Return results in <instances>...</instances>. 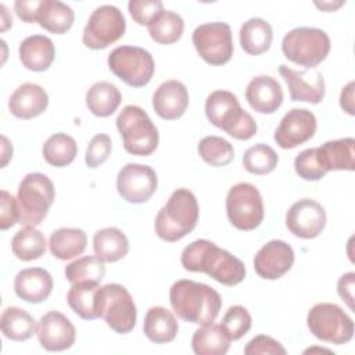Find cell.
Masks as SVG:
<instances>
[{
    "label": "cell",
    "mask_w": 355,
    "mask_h": 355,
    "mask_svg": "<svg viewBox=\"0 0 355 355\" xmlns=\"http://www.w3.org/2000/svg\"><path fill=\"white\" fill-rule=\"evenodd\" d=\"M180 262L186 270L207 273L225 286H236L245 277V266L237 257L205 239L190 243L182 251Z\"/></svg>",
    "instance_id": "1"
},
{
    "label": "cell",
    "mask_w": 355,
    "mask_h": 355,
    "mask_svg": "<svg viewBox=\"0 0 355 355\" xmlns=\"http://www.w3.org/2000/svg\"><path fill=\"white\" fill-rule=\"evenodd\" d=\"M169 301L175 313L184 322L207 326L215 322L222 298L211 286L182 279L172 284Z\"/></svg>",
    "instance_id": "2"
},
{
    "label": "cell",
    "mask_w": 355,
    "mask_h": 355,
    "mask_svg": "<svg viewBox=\"0 0 355 355\" xmlns=\"http://www.w3.org/2000/svg\"><path fill=\"white\" fill-rule=\"evenodd\" d=\"M198 220V204L189 189H178L158 211L154 229L157 236L168 243L178 241L194 230Z\"/></svg>",
    "instance_id": "3"
},
{
    "label": "cell",
    "mask_w": 355,
    "mask_h": 355,
    "mask_svg": "<svg viewBox=\"0 0 355 355\" xmlns=\"http://www.w3.org/2000/svg\"><path fill=\"white\" fill-rule=\"evenodd\" d=\"M205 115L214 126L237 140H250L257 133L254 118L241 108L232 92H212L205 101Z\"/></svg>",
    "instance_id": "4"
},
{
    "label": "cell",
    "mask_w": 355,
    "mask_h": 355,
    "mask_svg": "<svg viewBox=\"0 0 355 355\" xmlns=\"http://www.w3.org/2000/svg\"><path fill=\"white\" fill-rule=\"evenodd\" d=\"M97 318H103L115 333L126 334L136 326L137 311L130 293L118 283L98 287L94 300Z\"/></svg>",
    "instance_id": "5"
},
{
    "label": "cell",
    "mask_w": 355,
    "mask_h": 355,
    "mask_svg": "<svg viewBox=\"0 0 355 355\" xmlns=\"http://www.w3.org/2000/svg\"><path fill=\"white\" fill-rule=\"evenodd\" d=\"M116 128L123 140V148L129 154L147 157L157 150L158 130L141 107H123L116 116Z\"/></svg>",
    "instance_id": "6"
},
{
    "label": "cell",
    "mask_w": 355,
    "mask_h": 355,
    "mask_svg": "<svg viewBox=\"0 0 355 355\" xmlns=\"http://www.w3.org/2000/svg\"><path fill=\"white\" fill-rule=\"evenodd\" d=\"M54 184L40 172L28 173L18 186L17 201L19 222L24 226H37L46 218L54 201Z\"/></svg>",
    "instance_id": "7"
},
{
    "label": "cell",
    "mask_w": 355,
    "mask_h": 355,
    "mask_svg": "<svg viewBox=\"0 0 355 355\" xmlns=\"http://www.w3.org/2000/svg\"><path fill=\"white\" fill-rule=\"evenodd\" d=\"M330 46V37L324 31L309 26L290 31L282 42V50L286 58L306 69L320 64L327 57Z\"/></svg>",
    "instance_id": "8"
},
{
    "label": "cell",
    "mask_w": 355,
    "mask_h": 355,
    "mask_svg": "<svg viewBox=\"0 0 355 355\" xmlns=\"http://www.w3.org/2000/svg\"><path fill=\"white\" fill-rule=\"evenodd\" d=\"M306 324L316 338L336 345L347 344L354 337L352 319L336 304L313 305L308 312Z\"/></svg>",
    "instance_id": "9"
},
{
    "label": "cell",
    "mask_w": 355,
    "mask_h": 355,
    "mask_svg": "<svg viewBox=\"0 0 355 355\" xmlns=\"http://www.w3.org/2000/svg\"><path fill=\"white\" fill-rule=\"evenodd\" d=\"M108 68L132 87L146 86L155 69L153 55L137 46H119L108 54Z\"/></svg>",
    "instance_id": "10"
},
{
    "label": "cell",
    "mask_w": 355,
    "mask_h": 355,
    "mask_svg": "<svg viewBox=\"0 0 355 355\" xmlns=\"http://www.w3.org/2000/svg\"><path fill=\"white\" fill-rule=\"evenodd\" d=\"M229 222L239 230H252L263 220V201L259 190L251 183H237L226 196Z\"/></svg>",
    "instance_id": "11"
},
{
    "label": "cell",
    "mask_w": 355,
    "mask_h": 355,
    "mask_svg": "<svg viewBox=\"0 0 355 355\" xmlns=\"http://www.w3.org/2000/svg\"><path fill=\"white\" fill-rule=\"evenodd\" d=\"M126 29L122 11L110 4L97 7L89 17L83 29L82 42L92 50H101L119 40Z\"/></svg>",
    "instance_id": "12"
},
{
    "label": "cell",
    "mask_w": 355,
    "mask_h": 355,
    "mask_svg": "<svg viewBox=\"0 0 355 355\" xmlns=\"http://www.w3.org/2000/svg\"><path fill=\"white\" fill-rule=\"evenodd\" d=\"M191 40L200 57L211 65H223L233 55L232 29L226 22H208L197 26Z\"/></svg>",
    "instance_id": "13"
},
{
    "label": "cell",
    "mask_w": 355,
    "mask_h": 355,
    "mask_svg": "<svg viewBox=\"0 0 355 355\" xmlns=\"http://www.w3.org/2000/svg\"><path fill=\"white\" fill-rule=\"evenodd\" d=\"M158 186L155 171L143 164H126L116 176L119 196L132 204H141L151 198Z\"/></svg>",
    "instance_id": "14"
},
{
    "label": "cell",
    "mask_w": 355,
    "mask_h": 355,
    "mask_svg": "<svg viewBox=\"0 0 355 355\" xmlns=\"http://www.w3.org/2000/svg\"><path fill=\"white\" fill-rule=\"evenodd\" d=\"M286 226L300 239H313L326 226V211L315 200H298L286 214Z\"/></svg>",
    "instance_id": "15"
},
{
    "label": "cell",
    "mask_w": 355,
    "mask_h": 355,
    "mask_svg": "<svg viewBox=\"0 0 355 355\" xmlns=\"http://www.w3.org/2000/svg\"><path fill=\"white\" fill-rule=\"evenodd\" d=\"M316 118L312 111L305 108L290 110L275 130V141L279 147L294 148L313 137L316 132Z\"/></svg>",
    "instance_id": "16"
},
{
    "label": "cell",
    "mask_w": 355,
    "mask_h": 355,
    "mask_svg": "<svg viewBox=\"0 0 355 355\" xmlns=\"http://www.w3.org/2000/svg\"><path fill=\"white\" fill-rule=\"evenodd\" d=\"M279 72L287 83L291 101H306L318 104L324 97V79L316 68L297 71L284 64L279 67Z\"/></svg>",
    "instance_id": "17"
},
{
    "label": "cell",
    "mask_w": 355,
    "mask_h": 355,
    "mask_svg": "<svg viewBox=\"0 0 355 355\" xmlns=\"http://www.w3.org/2000/svg\"><path fill=\"white\" fill-rule=\"evenodd\" d=\"M294 263V251L283 240H270L254 257V269L265 280H276L287 273Z\"/></svg>",
    "instance_id": "18"
},
{
    "label": "cell",
    "mask_w": 355,
    "mask_h": 355,
    "mask_svg": "<svg viewBox=\"0 0 355 355\" xmlns=\"http://www.w3.org/2000/svg\"><path fill=\"white\" fill-rule=\"evenodd\" d=\"M75 338L76 330L64 313L50 311L40 318L37 340L46 351H65L73 345Z\"/></svg>",
    "instance_id": "19"
},
{
    "label": "cell",
    "mask_w": 355,
    "mask_h": 355,
    "mask_svg": "<svg viewBox=\"0 0 355 355\" xmlns=\"http://www.w3.org/2000/svg\"><path fill=\"white\" fill-rule=\"evenodd\" d=\"M283 97L280 83L268 75L255 76L245 89V100L250 107L259 114L276 112L283 103Z\"/></svg>",
    "instance_id": "20"
},
{
    "label": "cell",
    "mask_w": 355,
    "mask_h": 355,
    "mask_svg": "<svg viewBox=\"0 0 355 355\" xmlns=\"http://www.w3.org/2000/svg\"><path fill=\"white\" fill-rule=\"evenodd\" d=\"M189 107V92L179 80L161 83L153 94V108L158 116L166 121L180 118Z\"/></svg>",
    "instance_id": "21"
},
{
    "label": "cell",
    "mask_w": 355,
    "mask_h": 355,
    "mask_svg": "<svg viewBox=\"0 0 355 355\" xmlns=\"http://www.w3.org/2000/svg\"><path fill=\"white\" fill-rule=\"evenodd\" d=\"M14 290L21 300L39 304L50 297L53 291V277L43 268H26L17 273Z\"/></svg>",
    "instance_id": "22"
},
{
    "label": "cell",
    "mask_w": 355,
    "mask_h": 355,
    "mask_svg": "<svg viewBox=\"0 0 355 355\" xmlns=\"http://www.w3.org/2000/svg\"><path fill=\"white\" fill-rule=\"evenodd\" d=\"M49 96L46 90L36 83H22L15 89L8 100L11 114L19 119H31L46 111Z\"/></svg>",
    "instance_id": "23"
},
{
    "label": "cell",
    "mask_w": 355,
    "mask_h": 355,
    "mask_svg": "<svg viewBox=\"0 0 355 355\" xmlns=\"http://www.w3.org/2000/svg\"><path fill=\"white\" fill-rule=\"evenodd\" d=\"M19 60L22 65L35 72L49 69L55 57V49L50 37L44 35H32L19 44Z\"/></svg>",
    "instance_id": "24"
},
{
    "label": "cell",
    "mask_w": 355,
    "mask_h": 355,
    "mask_svg": "<svg viewBox=\"0 0 355 355\" xmlns=\"http://www.w3.org/2000/svg\"><path fill=\"white\" fill-rule=\"evenodd\" d=\"M355 140L354 137H344L337 140H330L316 147L319 159L329 171H354L355 169V154H354Z\"/></svg>",
    "instance_id": "25"
},
{
    "label": "cell",
    "mask_w": 355,
    "mask_h": 355,
    "mask_svg": "<svg viewBox=\"0 0 355 355\" xmlns=\"http://www.w3.org/2000/svg\"><path fill=\"white\" fill-rule=\"evenodd\" d=\"M179 326L175 315L164 306H153L147 311L143 331L155 344H165L175 340Z\"/></svg>",
    "instance_id": "26"
},
{
    "label": "cell",
    "mask_w": 355,
    "mask_h": 355,
    "mask_svg": "<svg viewBox=\"0 0 355 355\" xmlns=\"http://www.w3.org/2000/svg\"><path fill=\"white\" fill-rule=\"evenodd\" d=\"M73 10L58 0H40L36 22L54 35H62L73 25Z\"/></svg>",
    "instance_id": "27"
},
{
    "label": "cell",
    "mask_w": 355,
    "mask_h": 355,
    "mask_svg": "<svg viewBox=\"0 0 355 355\" xmlns=\"http://www.w3.org/2000/svg\"><path fill=\"white\" fill-rule=\"evenodd\" d=\"M273 31L262 18H250L240 28V46L250 55H259L269 50Z\"/></svg>",
    "instance_id": "28"
},
{
    "label": "cell",
    "mask_w": 355,
    "mask_h": 355,
    "mask_svg": "<svg viewBox=\"0 0 355 355\" xmlns=\"http://www.w3.org/2000/svg\"><path fill=\"white\" fill-rule=\"evenodd\" d=\"M87 244L86 233L76 227H61L51 233L49 248L57 259L67 261L80 255Z\"/></svg>",
    "instance_id": "29"
},
{
    "label": "cell",
    "mask_w": 355,
    "mask_h": 355,
    "mask_svg": "<svg viewBox=\"0 0 355 355\" xmlns=\"http://www.w3.org/2000/svg\"><path fill=\"white\" fill-rule=\"evenodd\" d=\"M94 254L104 262H116L129 251V241L118 227H104L93 236Z\"/></svg>",
    "instance_id": "30"
},
{
    "label": "cell",
    "mask_w": 355,
    "mask_h": 355,
    "mask_svg": "<svg viewBox=\"0 0 355 355\" xmlns=\"http://www.w3.org/2000/svg\"><path fill=\"white\" fill-rule=\"evenodd\" d=\"M122 100L118 87L110 82H96L86 93V105L89 111L100 118L112 115Z\"/></svg>",
    "instance_id": "31"
},
{
    "label": "cell",
    "mask_w": 355,
    "mask_h": 355,
    "mask_svg": "<svg viewBox=\"0 0 355 355\" xmlns=\"http://www.w3.org/2000/svg\"><path fill=\"white\" fill-rule=\"evenodd\" d=\"M0 326L4 337L14 341L29 340L37 333L36 322L29 312L18 306H7L0 318Z\"/></svg>",
    "instance_id": "32"
},
{
    "label": "cell",
    "mask_w": 355,
    "mask_h": 355,
    "mask_svg": "<svg viewBox=\"0 0 355 355\" xmlns=\"http://www.w3.org/2000/svg\"><path fill=\"white\" fill-rule=\"evenodd\" d=\"M230 338L220 324H207L197 329L191 337V348L197 355H225L229 351Z\"/></svg>",
    "instance_id": "33"
},
{
    "label": "cell",
    "mask_w": 355,
    "mask_h": 355,
    "mask_svg": "<svg viewBox=\"0 0 355 355\" xmlns=\"http://www.w3.org/2000/svg\"><path fill=\"white\" fill-rule=\"evenodd\" d=\"M46 239L35 226H25L11 240L12 254L21 261L39 259L46 252Z\"/></svg>",
    "instance_id": "34"
},
{
    "label": "cell",
    "mask_w": 355,
    "mask_h": 355,
    "mask_svg": "<svg viewBox=\"0 0 355 355\" xmlns=\"http://www.w3.org/2000/svg\"><path fill=\"white\" fill-rule=\"evenodd\" d=\"M42 154L47 164L55 168H62L75 159L78 144L75 139L67 133H54L44 141Z\"/></svg>",
    "instance_id": "35"
},
{
    "label": "cell",
    "mask_w": 355,
    "mask_h": 355,
    "mask_svg": "<svg viewBox=\"0 0 355 355\" xmlns=\"http://www.w3.org/2000/svg\"><path fill=\"white\" fill-rule=\"evenodd\" d=\"M147 28L153 40L159 44H172L182 37L184 22L179 14L164 10L147 25Z\"/></svg>",
    "instance_id": "36"
},
{
    "label": "cell",
    "mask_w": 355,
    "mask_h": 355,
    "mask_svg": "<svg viewBox=\"0 0 355 355\" xmlns=\"http://www.w3.org/2000/svg\"><path fill=\"white\" fill-rule=\"evenodd\" d=\"M98 287L100 283L80 282L72 284L67 294L69 308L85 320H93L97 318L94 309V300Z\"/></svg>",
    "instance_id": "37"
},
{
    "label": "cell",
    "mask_w": 355,
    "mask_h": 355,
    "mask_svg": "<svg viewBox=\"0 0 355 355\" xmlns=\"http://www.w3.org/2000/svg\"><path fill=\"white\" fill-rule=\"evenodd\" d=\"M105 275L104 261L97 255L78 258L65 266V277L71 284L80 282L100 283Z\"/></svg>",
    "instance_id": "38"
},
{
    "label": "cell",
    "mask_w": 355,
    "mask_h": 355,
    "mask_svg": "<svg viewBox=\"0 0 355 355\" xmlns=\"http://www.w3.org/2000/svg\"><path fill=\"white\" fill-rule=\"evenodd\" d=\"M279 162V155L276 151L263 143L251 146L244 151L243 165L247 172L254 175H268L270 173Z\"/></svg>",
    "instance_id": "39"
},
{
    "label": "cell",
    "mask_w": 355,
    "mask_h": 355,
    "mask_svg": "<svg viewBox=\"0 0 355 355\" xmlns=\"http://www.w3.org/2000/svg\"><path fill=\"white\" fill-rule=\"evenodd\" d=\"M198 154L211 166L229 165L234 158L233 146L219 136H205L198 143Z\"/></svg>",
    "instance_id": "40"
},
{
    "label": "cell",
    "mask_w": 355,
    "mask_h": 355,
    "mask_svg": "<svg viewBox=\"0 0 355 355\" xmlns=\"http://www.w3.org/2000/svg\"><path fill=\"white\" fill-rule=\"evenodd\" d=\"M252 324V319L247 308L241 305H233L230 306L222 319V329L225 330L226 336L230 338V341L240 340L243 336H245Z\"/></svg>",
    "instance_id": "41"
},
{
    "label": "cell",
    "mask_w": 355,
    "mask_h": 355,
    "mask_svg": "<svg viewBox=\"0 0 355 355\" xmlns=\"http://www.w3.org/2000/svg\"><path fill=\"white\" fill-rule=\"evenodd\" d=\"M294 169L304 180H320L327 173L319 159L316 148L301 151L294 159Z\"/></svg>",
    "instance_id": "42"
},
{
    "label": "cell",
    "mask_w": 355,
    "mask_h": 355,
    "mask_svg": "<svg viewBox=\"0 0 355 355\" xmlns=\"http://www.w3.org/2000/svg\"><path fill=\"white\" fill-rule=\"evenodd\" d=\"M112 150V143L108 135L105 133H98L90 141L86 148V155H85V162L89 168H97L101 164H104Z\"/></svg>",
    "instance_id": "43"
},
{
    "label": "cell",
    "mask_w": 355,
    "mask_h": 355,
    "mask_svg": "<svg viewBox=\"0 0 355 355\" xmlns=\"http://www.w3.org/2000/svg\"><path fill=\"white\" fill-rule=\"evenodd\" d=\"M128 8L135 22L139 25H148L161 11H164V4L159 0H130Z\"/></svg>",
    "instance_id": "44"
},
{
    "label": "cell",
    "mask_w": 355,
    "mask_h": 355,
    "mask_svg": "<svg viewBox=\"0 0 355 355\" xmlns=\"http://www.w3.org/2000/svg\"><path fill=\"white\" fill-rule=\"evenodd\" d=\"M245 355H286V348L275 338L269 336H255L244 347Z\"/></svg>",
    "instance_id": "45"
},
{
    "label": "cell",
    "mask_w": 355,
    "mask_h": 355,
    "mask_svg": "<svg viewBox=\"0 0 355 355\" xmlns=\"http://www.w3.org/2000/svg\"><path fill=\"white\" fill-rule=\"evenodd\" d=\"M0 202H1L0 229L1 230H7V229L12 227L15 223L19 222L18 201L8 191L1 190L0 191Z\"/></svg>",
    "instance_id": "46"
},
{
    "label": "cell",
    "mask_w": 355,
    "mask_h": 355,
    "mask_svg": "<svg viewBox=\"0 0 355 355\" xmlns=\"http://www.w3.org/2000/svg\"><path fill=\"white\" fill-rule=\"evenodd\" d=\"M39 6H40V0H32V1L17 0L14 4V10L19 19L31 24V22H36Z\"/></svg>",
    "instance_id": "47"
},
{
    "label": "cell",
    "mask_w": 355,
    "mask_h": 355,
    "mask_svg": "<svg viewBox=\"0 0 355 355\" xmlns=\"http://www.w3.org/2000/svg\"><path fill=\"white\" fill-rule=\"evenodd\" d=\"M354 283H355L354 272H348L343 275L337 283V291L340 297L347 302V305L351 309H354Z\"/></svg>",
    "instance_id": "48"
},
{
    "label": "cell",
    "mask_w": 355,
    "mask_h": 355,
    "mask_svg": "<svg viewBox=\"0 0 355 355\" xmlns=\"http://www.w3.org/2000/svg\"><path fill=\"white\" fill-rule=\"evenodd\" d=\"M354 82H349L345 87H343L341 94H340V105L341 108L348 114L354 115Z\"/></svg>",
    "instance_id": "49"
},
{
    "label": "cell",
    "mask_w": 355,
    "mask_h": 355,
    "mask_svg": "<svg viewBox=\"0 0 355 355\" xmlns=\"http://www.w3.org/2000/svg\"><path fill=\"white\" fill-rule=\"evenodd\" d=\"M3 141V159H1V166H6L8 159L12 157V146L10 144L8 139L6 136H1Z\"/></svg>",
    "instance_id": "50"
},
{
    "label": "cell",
    "mask_w": 355,
    "mask_h": 355,
    "mask_svg": "<svg viewBox=\"0 0 355 355\" xmlns=\"http://www.w3.org/2000/svg\"><path fill=\"white\" fill-rule=\"evenodd\" d=\"M0 10H1V21H3V25H1V31L4 32L8 26H11L12 25V18L11 17H8V11H7V8H6V6L4 4H1L0 6Z\"/></svg>",
    "instance_id": "51"
}]
</instances>
